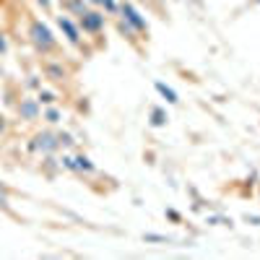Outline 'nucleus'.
Masks as SVG:
<instances>
[{
    "label": "nucleus",
    "mask_w": 260,
    "mask_h": 260,
    "mask_svg": "<svg viewBox=\"0 0 260 260\" xmlns=\"http://www.w3.org/2000/svg\"><path fill=\"white\" fill-rule=\"evenodd\" d=\"M26 86H29V89H37V86H42V83L37 81V76H31V78L26 81Z\"/></svg>",
    "instance_id": "obj_18"
},
{
    "label": "nucleus",
    "mask_w": 260,
    "mask_h": 260,
    "mask_svg": "<svg viewBox=\"0 0 260 260\" xmlns=\"http://www.w3.org/2000/svg\"><path fill=\"white\" fill-rule=\"evenodd\" d=\"M29 39H31V45H34L39 52H52V50L57 47L55 34L50 31L47 24H42V21H31V26H29Z\"/></svg>",
    "instance_id": "obj_1"
},
{
    "label": "nucleus",
    "mask_w": 260,
    "mask_h": 260,
    "mask_svg": "<svg viewBox=\"0 0 260 260\" xmlns=\"http://www.w3.org/2000/svg\"><path fill=\"white\" fill-rule=\"evenodd\" d=\"M102 6L107 8V11H110V13H117L120 8H117V3H115V0H102Z\"/></svg>",
    "instance_id": "obj_16"
},
{
    "label": "nucleus",
    "mask_w": 260,
    "mask_h": 260,
    "mask_svg": "<svg viewBox=\"0 0 260 260\" xmlns=\"http://www.w3.org/2000/svg\"><path fill=\"white\" fill-rule=\"evenodd\" d=\"M57 26L62 29L65 39H68L71 45H78V42H81V31H78V26L73 24V18H68V16H57Z\"/></svg>",
    "instance_id": "obj_6"
},
{
    "label": "nucleus",
    "mask_w": 260,
    "mask_h": 260,
    "mask_svg": "<svg viewBox=\"0 0 260 260\" xmlns=\"http://www.w3.org/2000/svg\"><path fill=\"white\" fill-rule=\"evenodd\" d=\"M26 148L31 151V154L50 156V154H55V151L60 148L57 133H52V130H39V133H34V136H31V141L26 143Z\"/></svg>",
    "instance_id": "obj_2"
},
{
    "label": "nucleus",
    "mask_w": 260,
    "mask_h": 260,
    "mask_svg": "<svg viewBox=\"0 0 260 260\" xmlns=\"http://www.w3.org/2000/svg\"><path fill=\"white\" fill-rule=\"evenodd\" d=\"M45 76L50 81H65V76H68V73H65V68H62L60 62H50V65H45Z\"/></svg>",
    "instance_id": "obj_8"
},
{
    "label": "nucleus",
    "mask_w": 260,
    "mask_h": 260,
    "mask_svg": "<svg viewBox=\"0 0 260 260\" xmlns=\"http://www.w3.org/2000/svg\"><path fill=\"white\" fill-rule=\"evenodd\" d=\"M143 240H146V242H167V237H164V234H146Z\"/></svg>",
    "instance_id": "obj_15"
},
{
    "label": "nucleus",
    "mask_w": 260,
    "mask_h": 260,
    "mask_svg": "<svg viewBox=\"0 0 260 260\" xmlns=\"http://www.w3.org/2000/svg\"><path fill=\"white\" fill-rule=\"evenodd\" d=\"M81 29L89 31V34L102 31V29H104V13H99V11H86V13L81 16Z\"/></svg>",
    "instance_id": "obj_5"
},
{
    "label": "nucleus",
    "mask_w": 260,
    "mask_h": 260,
    "mask_svg": "<svg viewBox=\"0 0 260 260\" xmlns=\"http://www.w3.org/2000/svg\"><path fill=\"white\" fill-rule=\"evenodd\" d=\"M151 125H154V127L167 125V112L161 110V107H154V110H151Z\"/></svg>",
    "instance_id": "obj_10"
},
{
    "label": "nucleus",
    "mask_w": 260,
    "mask_h": 260,
    "mask_svg": "<svg viewBox=\"0 0 260 260\" xmlns=\"http://www.w3.org/2000/svg\"><path fill=\"white\" fill-rule=\"evenodd\" d=\"M120 13H122V18H125V26H130L133 31H146V29H148L146 18L138 13V8H136L133 3H122V6H120Z\"/></svg>",
    "instance_id": "obj_3"
},
{
    "label": "nucleus",
    "mask_w": 260,
    "mask_h": 260,
    "mask_svg": "<svg viewBox=\"0 0 260 260\" xmlns=\"http://www.w3.org/2000/svg\"><path fill=\"white\" fill-rule=\"evenodd\" d=\"M57 141H60V146H73L76 143L73 136H68V133H57Z\"/></svg>",
    "instance_id": "obj_14"
},
{
    "label": "nucleus",
    "mask_w": 260,
    "mask_h": 260,
    "mask_svg": "<svg viewBox=\"0 0 260 260\" xmlns=\"http://www.w3.org/2000/svg\"><path fill=\"white\" fill-rule=\"evenodd\" d=\"M37 3H39V6H42V8H45V11H47V8H50V6H52V0H37Z\"/></svg>",
    "instance_id": "obj_20"
},
{
    "label": "nucleus",
    "mask_w": 260,
    "mask_h": 260,
    "mask_svg": "<svg viewBox=\"0 0 260 260\" xmlns=\"http://www.w3.org/2000/svg\"><path fill=\"white\" fill-rule=\"evenodd\" d=\"M71 172H76V175H91V172H96V167H94V161L89 159V156H73V161H71Z\"/></svg>",
    "instance_id": "obj_7"
},
{
    "label": "nucleus",
    "mask_w": 260,
    "mask_h": 260,
    "mask_svg": "<svg viewBox=\"0 0 260 260\" xmlns=\"http://www.w3.org/2000/svg\"><path fill=\"white\" fill-rule=\"evenodd\" d=\"M86 3H91V6H102V0H86Z\"/></svg>",
    "instance_id": "obj_21"
},
{
    "label": "nucleus",
    "mask_w": 260,
    "mask_h": 260,
    "mask_svg": "<svg viewBox=\"0 0 260 260\" xmlns=\"http://www.w3.org/2000/svg\"><path fill=\"white\" fill-rule=\"evenodd\" d=\"M154 86H156V91H159V94H161V96H164V99H167L169 104H177V102H180L177 91L172 89V86H167V83H161V81H156Z\"/></svg>",
    "instance_id": "obj_9"
},
{
    "label": "nucleus",
    "mask_w": 260,
    "mask_h": 260,
    "mask_svg": "<svg viewBox=\"0 0 260 260\" xmlns=\"http://www.w3.org/2000/svg\"><path fill=\"white\" fill-rule=\"evenodd\" d=\"M6 50H8V42H6V37H3V34H0V55H3Z\"/></svg>",
    "instance_id": "obj_19"
},
{
    "label": "nucleus",
    "mask_w": 260,
    "mask_h": 260,
    "mask_svg": "<svg viewBox=\"0 0 260 260\" xmlns=\"http://www.w3.org/2000/svg\"><path fill=\"white\" fill-rule=\"evenodd\" d=\"M6 130H8V120H6L3 115H0V138L6 136Z\"/></svg>",
    "instance_id": "obj_17"
},
{
    "label": "nucleus",
    "mask_w": 260,
    "mask_h": 260,
    "mask_svg": "<svg viewBox=\"0 0 260 260\" xmlns=\"http://www.w3.org/2000/svg\"><path fill=\"white\" fill-rule=\"evenodd\" d=\"M37 99H39V104H55L57 102V96L52 91H42V89H39V96Z\"/></svg>",
    "instance_id": "obj_13"
},
{
    "label": "nucleus",
    "mask_w": 260,
    "mask_h": 260,
    "mask_svg": "<svg viewBox=\"0 0 260 260\" xmlns=\"http://www.w3.org/2000/svg\"><path fill=\"white\" fill-rule=\"evenodd\" d=\"M42 117H45L47 122H52V125H55V122H60V120H62V112H60V110H55V107H50V110L42 112Z\"/></svg>",
    "instance_id": "obj_12"
},
{
    "label": "nucleus",
    "mask_w": 260,
    "mask_h": 260,
    "mask_svg": "<svg viewBox=\"0 0 260 260\" xmlns=\"http://www.w3.org/2000/svg\"><path fill=\"white\" fill-rule=\"evenodd\" d=\"M68 8H71L76 16H83L86 11H89V3H86V0H68Z\"/></svg>",
    "instance_id": "obj_11"
},
{
    "label": "nucleus",
    "mask_w": 260,
    "mask_h": 260,
    "mask_svg": "<svg viewBox=\"0 0 260 260\" xmlns=\"http://www.w3.org/2000/svg\"><path fill=\"white\" fill-rule=\"evenodd\" d=\"M257 3H260V0H257Z\"/></svg>",
    "instance_id": "obj_22"
},
{
    "label": "nucleus",
    "mask_w": 260,
    "mask_h": 260,
    "mask_svg": "<svg viewBox=\"0 0 260 260\" xmlns=\"http://www.w3.org/2000/svg\"><path fill=\"white\" fill-rule=\"evenodd\" d=\"M16 112H18V117L24 122H34L42 115V104H39V99H21L18 107H16Z\"/></svg>",
    "instance_id": "obj_4"
}]
</instances>
